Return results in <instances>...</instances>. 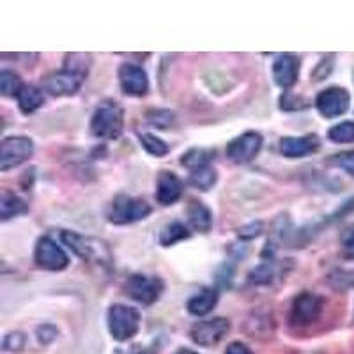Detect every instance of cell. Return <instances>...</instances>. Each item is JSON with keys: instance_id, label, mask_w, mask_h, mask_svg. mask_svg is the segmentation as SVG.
I'll return each instance as SVG.
<instances>
[{"instance_id": "obj_1", "label": "cell", "mask_w": 354, "mask_h": 354, "mask_svg": "<svg viewBox=\"0 0 354 354\" xmlns=\"http://www.w3.org/2000/svg\"><path fill=\"white\" fill-rule=\"evenodd\" d=\"M124 128V112L113 100L101 101L91 119V133L97 138L113 140L119 138Z\"/></svg>"}, {"instance_id": "obj_2", "label": "cell", "mask_w": 354, "mask_h": 354, "mask_svg": "<svg viewBox=\"0 0 354 354\" xmlns=\"http://www.w3.org/2000/svg\"><path fill=\"white\" fill-rule=\"evenodd\" d=\"M140 312L128 305L115 303L109 308V330L117 342H126L140 330Z\"/></svg>"}, {"instance_id": "obj_3", "label": "cell", "mask_w": 354, "mask_h": 354, "mask_svg": "<svg viewBox=\"0 0 354 354\" xmlns=\"http://www.w3.org/2000/svg\"><path fill=\"white\" fill-rule=\"evenodd\" d=\"M151 214V205L142 198L117 195L109 209V220L115 225H128L138 220H144Z\"/></svg>"}, {"instance_id": "obj_4", "label": "cell", "mask_w": 354, "mask_h": 354, "mask_svg": "<svg viewBox=\"0 0 354 354\" xmlns=\"http://www.w3.org/2000/svg\"><path fill=\"white\" fill-rule=\"evenodd\" d=\"M34 154V142L28 137H8L0 144V170H8L20 167L28 161Z\"/></svg>"}, {"instance_id": "obj_5", "label": "cell", "mask_w": 354, "mask_h": 354, "mask_svg": "<svg viewBox=\"0 0 354 354\" xmlns=\"http://www.w3.org/2000/svg\"><path fill=\"white\" fill-rule=\"evenodd\" d=\"M126 294L137 303L145 306H151L160 299L163 292V282L158 277L149 274H131L124 283Z\"/></svg>"}, {"instance_id": "obj_6", "label": "cell", "mask_w": 354, "mask_h": 354, "mask_svg": "<svg viewBox=\"0 0 354 354\" xmlns=\"http://www.w3.org/2000/svg\"><path fill=\"white\" fill-rule=\"evenodd\" d=\"M85 77L87 75H84V73L64 66V69H61V71L50 73L48 77H44L43 88L53 96H71V94L78 93Z\"/></svg>"}, {"instance_id": "obj_7", "label": "cell", "mask_w": 354, "mask_h": 354, "mask_svg": "<svg viewBox=\"0 0 354 354\" xmlns=\"http://www.w3.org/2000/svg\"><path fill=\"white\" fill-rule=\"evenodd\" d=\"M230 330V321L225 317H214L207 321H201L194 324L189 337L197 346L202 347H213L223 340Z\"/></svg>"}, {"instance_id": "obj_8", "label": "cell", "mask_w": 354, "mask_h": 354, "mask_svg": "<svg viewBox=\"0 0 354 354\" xmlns=\"http://www.w3.org/2000/svg\"><path fill=\"white\" fill-rule=\"evenodd\" d=\"M34 261L39 268L46 271H62L69 264V259L64 250L48 236H43L37 241L36 250H34Z\"/></svg>"}, {"instance_id": "obj_9", "label": "cell", "mask_w": 354, "mask_h": 354, "mask_svg": "<svg viewBox=\"0 0 354 354\" xmlns=\"http://www.w3.org/2000/svg\"><path fill=\"white\" fill-rule=\"evenodd\" d=\"M351 96L346 88L342 87H330L324 88L315 97V106L319 113L326 119H335L340 117L349 110Z\"/></svg>"}, {"instance_id": "obj_10", "label": "cell", "mask_w": 354, "mask_h": 354, "mask_svg": "<svg viewBox=\"0 0 354 354\" xmlns=\"http://www.w3.org/2000/svg\"><path fill=\"white\" fill-rule=\"evenodd\" d=\"M262 147V135L257 131H246L234 140L229 142L227 145V156L230 161L243 165V163H250L259 154Z\"/></svg>"}, {"instance_id": "obj_11", "label": "cell", "mask_w": 354, "mask_h": 354, "mask_svg": "<svg viewBox=\"0 0 354 354\" xmlns=\"http://www.w3.org/2000/svg\"><path fill=\"white\" fill-rule=\"evenodd\" d=\"M322 312V298H319L314 292H303L294 299V305L290 308V319L298 326H306L319 319Z\"/></svg>"}, {"instance_id": "obj_12", "label": "cell", "mask_w": 354, "mask_h": 354, "mask_svg": "<svg viewBox=\"0 0 354 354\" xmlns=\"http://www.w3.org/2000/svg\"><path fill=\"white\" fill-rule=\"evenodd\" d=\"M119 84L122 93L128 96H144L149 91V78L147 73L137 64H122L119 68Z\"/></svg>"}, {"instance_id": "obj_13", "label": "cell", "mask_w": 354, "mask_h": 354, "mask_svg": "<svg viewBox=\"0 0 354 354\" xmlns=\"http://www.w3.org/2000/svg\"><path fill=\"white\" fill-rule=\"evenodd\" d=\"M299 77V61L290 53H282L273 62V78L282 88H290Z\"/></svg>"}, {"instance_id": "obj_14", "label": "cell", "mask_w": 354, "mask_h": 354, "mask_svg": "<svg viewBox=\"0 0 354 354\" xmlns=\"http://www.w3.org/2000/svg\"><path fill=\"white\" fill-rule=\"evenodd\" d=\"M317 135H305L298 138H282L280 140V153L286 158H305L308 154H314L319 149Z\"/></svg>"}, {"instance_id": "obj_15", "label": "cell", "mask_w": 354, "mask_h": 354, "mask_svg": "<svg viewBox=\"0 0 354 354\" xmlns=\"http://www.w3.org/2000/svg\"><path fill=\"white\" fill-rule=\"evenodd\" d=\"M183 194L181 179L174 172H161L156 185V201L161 205L176 204Z\"/></svg>"}, {"instance_id": "obj_16", "label": "cell", "mask_w": 354, "mask_h": 354, "mask_svg": "<svg viewBox=\"0 0 354 354\" xmlns=\"http://www.w3.org/2000/svg\"><path fill=\"white\" fill-rule=\"evenodd\" d=\"M61 239L69 246V248L75 252L80 259L84 261H93L94 257H97V243L94 239H88L80 236L77 232H69V230H62Z\"/></svg>"}, {"instance_id": "obj_17", "label": "cell", "mask_w": 354, "mask_h": 354, "mask_svg": "<svg viewBox=\"0 0 354 354\" xmlns=\"http://www.w3.org/2000/svg\"><path fill=\"white\" fill-rule=\"evenodd\" d=\"M216 290L204 287V289H201L197 294H194V296L188 299V305L186 306H188V312L192 315H195V317H204V315L209 314L211 310L216 306Z\"/></svg>"}, {"instance_id": "obj_18", "label": "cell", "mask_w": 354, "mask_h": 354, "mask_svg": "<svg viewBox=\"0 0 354 354\" xmlns=\"http://www.w3.org/2000/svg\"><path fill=\"white\" fill-rule=\"evenodd\" d=\"M188 221L189 225L194 227L197 232H209L211 225H213V214H211L209 207L202 202H189L188 205Z\"/></svg>"}, {"instance_id": "obj_19", "label": "cell", "mask_w": 354, "mask_h": 354, "mask_svg": "<svg viewBox=\"0 0 354 354\" xmlns=\"http://www.w3.org/2000/svg\"><path fill=\"white\" fill-rule=\"evenodd\" d=\"M17 100L18 106H20V110L24 113L36 112V110L39 109V106H43L44 103L43 93H41L37 87H34V85H24L20 93H18Z\"/></svg>"}, {"instance_id": "obj_20", "label": "cell", "mask_w": 354, "mask_h": 354, "mask_svg": "<svg viewBox=\"0 0 354 354\" xmlns=\"http://www.w3.org/2000/svg\"><path fill=\"white\" fill-rule=\"evenodd\" d=\"M27 209H28V205L25 204V201H21L18 195L11 194V192H8V189L2 194V201H0V213H2V220L4 221L18 216V214H24Z\"/></svg>"}, {"instance_id": "obj_21", "label": "cell", "mask_w": 354, "mask_h": 354, "mask_svg": "<svg viewBox=\"0 0 354 354\" xmlns=\"http://www.w3.org/2000/svg\"><path fill=\"white\" fill-rule=\"evenodd\" d=\"M214 158V151L211 149H189L185 156L181 158L183 167L189 169L192 172L204 167H209L211 160Z\"/></svg>"}, {"instance_id": "obj_22", "label": "cell", "mask_w": 354, "mask_h": 354, "mask_svg": "<svg viewBox=\"0 0 354 354\" xmlns=\"http://www.w3.org/2000/svg\"><path fill=\"white\" fill-rule=\"evenodd\" d=\"M216 179L218 174L211 165L189 172V185L194 186V188L201 189V192H207V189L213 188L216 185Z\"/></svg>"}, {"instance_id": "obj_23", "label": "cell", "mask_w": 354, "mask_h": 354, "mask_svg": "<svg viewBox=\"0 0 354 354\" xmlns=\"http://www.w3.org/2000/svg\"><path fill=\"white\" fill-rule=\"evenodd\" d=\"M189 232L181 221H172L169 225H165L160 232V243L163 246H172L176 243L183 241V239H188Z\"/></svg>"}, {"instance_id": "obj_24", "label": "cell", "mask_w": 354, "mask_h": 354, "mask_svg": "<svg viewBox=\"0 0 354 354\" xmlns=\"http://www.w3.org/2000/svg\"><path fill=\"white\" fill-rule=\"evenodd\" d=\"M138 140H140L142 147H144L151 156L161 158L169 153V145L161 140L160 137L153 135V133H138Z\"/></svg>"}, {"instance_id": "obj_25", "label": "cell", "mask_w": 354, "mask_h": 354, "mask_svg": "<svg viewBox=\"0 0 354 354\" xmlns=\"http://www.w3.org/2000/svg\"><path fill=\"white\" fill-rule=\"evenodd\" d=\"M328 137L335 144H353L354 142V122H338L328 131Z\"/></svg>"}, {"instance_id": "obj_26", "label": "cell", "mask_w": 354, "mask_h": 354, "mask_svg": "<svg viewBox=\"0 0 354 354\" xmlns=\"http://www.w3.org/2000/svg\"><path fill=\"white\" fill-rule=\"evenodd\" d=\"M21 87H24V84H21L17 73L8 71V69L0 73V93L4 96H18Z\"/></svg>"}, {"instance_id": "obj_27", "label": "cell", "mask_w": 354, "mask_h": 354, "mask_svg": "<svg viewBox=\"0 0 354 354\" xmlns=\"http://www.w3.org/2000/svg\"><path fill=\"white\" fill-rule=\"evenodd\" d=\"M274 277V262L266 261L262 264H259L255 270H252L250 273V282L262 286V283H270Z\"/></svg>"}, {"instance_id": "obj_28", "label": "cell", "mask_w": 354, "mask_h": 354, "mask_svg": "<svg viewBox=\"0 0 354 354\" xmlns=\"http://www.w3.org/2000/svg\"><path fill=\"white\" fill-rule=\"evenodd\" d=\"M331 163H335L337 167L346 170L351 177H354V151H346V153L335 154V156L331 158Z\"/></svg>"}, {"instance_id": "obj_29", "label": "cell", "mask_w": 354, "mask_h": 354, "mask_svg": "<svg viewBox=\"0 0 354 354\" xmlns=\"http://www.w3.org/2000/svg\"><path fill=\"white\" fill-rule=\"evenodd\" d=\"M174 115L167 110H153V112L147 113V121L149 124L156 126V128H169L172 124Z\"/></svg>"}, {"instance_id": "obj_30", "label": "cell", "mask_w": 354, "mask_h": 354, "mask_svg": "<svg viewBox=\"0 0 354 354\" xmlns=\"http://www.w3.org/2000/svg\"><path fill=\"white\" fill-rule=\"evenodd\" d=\"M340 248H342L344 257L354 259V227L347 229L340 238Z\"/></svg>"}, {"instance_id": "obj_31", "label": "cell", "mask_w": 354, "mask_h": 354, "mask_svg": "<svg viewBox=\"0 0 354 354\" xmlns=\"http://www.w3.org/2000/svg\"><path fill=\"white\" fill-rule=\"evenodd\" d=\"M330 280L337 289L342 287V282H347V289H349V287L354 286V273L353 271H338V273L331 274Z\"/></svg>"}, {"instance_id": "obj_32", "label": "cell", "mask_w": 354, "mask_h": 354, "mask_svg": "<svg viewBox=\"0 0 354 354\" xmlns=\"http://www.w3.org/2000/svg\"><path fill=\"white\" fill-rule=\"evenodd\" d=\"M24 335L21 333H9L4 338V349L6 351H18L24 347Z\"/></svg>"}, {"instance_id": "obj_33", "label": "cell", "mask_w": 354, "mask_h": 354, "mask_svg": "<svg viewBox=\"0 0 354 354\" xmlns=\"http://www.w3.org/2000/svg\"><path fill=\"white\" fill-rule=\"evenodd\" d=\"M57 333H59V331H57V328H53V326H41V328H37V340H39L41 344H50L53 340V338L57 337Z\"/></svg>"}, {"instance_id": "obj_34", "label": "cell", "mask_w": 354, "mask_h": 354, "mask_svg": "<svg viewBox=\"0 0 354 354\" xmlns=\"http://www.w3.org/2000/svg\"><path fill=\"white\" fill-rule=\"evenodd\" d=\"M306 103H301V100H296L292 94L286 93V96L282 97V109L283 110H299V109H305Z\"/></svg>"}, {"instance_id": "obj_35", "label": "cell", "mask_w": 354, "mask_h": 354, "mask_svg": "<svg viewBox=\"0 0 354 354\" xmlns=\"http://www.w3.org/2000/svg\"><path fill=\"white\" fill-rule=\"evenodd\" d=\"M225 354H252V349L243 342H232L227 346Z\"/></svg>"}, {"instance_id": "obj_36", "label": "cell", "mask_w": 354, "mask_h": 354, "mask_svg": "<svg viewBox=\"0 0 354 354\" xmlns=\"http://www.w3.org/2000/svg\"><path fill=\"white\" fill-rule=\"evenodd\" d=\"M176 354H198V353H195V351L192 349H179Z\"/></svg>"}]
</instances>
